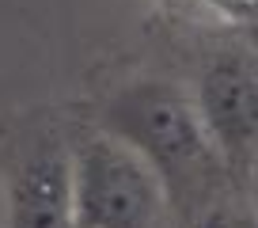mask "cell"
I'll use <instances>...</instances> for the list:
<instances>
[{
    "instance_id": "cell-7",
    "label": "cell",
    "mask_w": 258,
    "mask_h": 228,
    "mask_svg": "<svg viewBox=\"0 0 258 228\" xmlns=\"http://www.w3.org/2000/svg\"><path fill=\"white\" fill-rule=\"evenodd\" d=\"M250 187H254V198H258V160H254V167H250Z\"/></svg>"
},
{
    "instance_id": "cell-4",
    "label": "cell",
    "mask_w": 258,
    "mask_h": 228,
    "mask_svg": "<svg viewBox=\"0 0 258 228\" xmlns=\"http://www.w3.org/2000/svg\"><path fill=\"white\" fill-rule=\"evenodd\" d=\"M4 228H76L73 148L49 141L16 163L4 194Z\"/></svg>"
},
{
    "instance_id": "cell-5",
    "label": "cell",
    "mask_w": 258,
    "mask_h": 228,
    "mask_svg": "<svg viewBox=\"0 0 258 228\" xmlns=\"http://www.w3.org/2000/svg\"><path fill=\"white\" fill-rule=\"evenodd\" d=\"M186 4L224 27H258V0H186Z\"/></svg>"
},
{
    "instance_id": "cell-8",
    "label": "cell",
    "mask_w": 258,
    "mask_h": 228,
    "mask_svg": "<svg viewBox=\"0 0 258 228\" xmlns=\"http://www.w3.org/2000/svg\"><path fill=\"white\" fill-rule=\"evenodd\" d=\"M0 224H4V202H0Z\"/></svg>"
},
{
    "instance_id": "cell-2",
    "label": "cell",
    "mask_w": 258,
    "mask_h": 228,
    "mask_svg": "<svg viewBox=\"0 0 258 228\" xmlns=\"http://www.w3.org/2000/svg\"><path fill=\"white\" fill-rule=\"evenodd\" d=\"M167 202L160 175L106 130L73 145L76 228H167Z\"/></svg>"
},
{
    "instance_id": "cell-6",
    "label": "cell",
    "mask_w": 258,
    "mask_h": 228,
    "mask_svg": "<svg viewBox=\"0 0 258 228\" xmlns=\"http://www.w3.org/2000/svg\"><path fill=\"white\" fill-rule=\"evenodd\" d=\"M194 228H258V213H239V209H213Z\"/></svg>"
},
{
    "instance_id": "cell-3",
    "label": "cell",
    "mask_w": 258,
    "mask_h": 228,
    "mask_svg": "<svg viewBox=\"0 0 258 228\" xmlns=\"http://www.w3.org/2000/svg\"><path fill=\"white\" fill-rule=\"evenodd\" d=\"M194 106L220 163L243 171L258 160V61L247 53L213 57L194 88Z\"/></svg>"
},
{
    "instance_id": "cell-1",
    "label": "cell",
    "mask_w": 258,
    "mask_h": 228,
    "mask_svg": "<svg viewBox=\"0 0 258 228\" xmlns=\"http://www.w3.org/2000/svg\"><path fill=\"white\" fill-rule=\"evenodd\" d=\"M99 130L133 148L160 175L167 198H178L186 187L198 190L220 167L194 95L167 80H137L114 91Z\"/></svg>"
}]
</instances>
